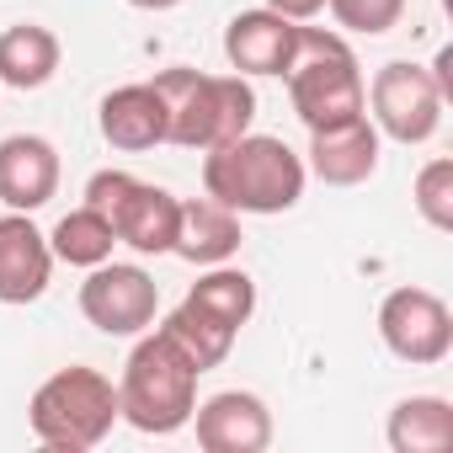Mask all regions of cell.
<instances>
[{"instance_id":"obj_1","label":"cell","mask_w":453,"mask_h":453,"mask_svg":"<svg viewBox=\"0 0 453 453\" xmlns=\"http://www.w3.org/2000/svg\"><path fill=\"white\" fill-rule=\"evenodd\" d=\"M197 379H203V368L176 347V336L165 326H150V331H139V342L123 363L118 416L144 437H171L197 411Z\"/></svg>"},{"instance_id":"obj_2","label":"cell","mask_w":453,"mask_h":453,"mask_svg":"<svg viewBox=\"0 0 453 453\" xmlns=\"http://www.w3.org/2000/svg\"><path fill=\"white\" fill-rule=\"evenodd\" d=\"M304 155L273 134H241L203 155V192L235 213H288L304 197Z\"/></svg>"},{"instance_id":"obj_3","label":"cell","mask_w":453,"mask_h":453,"mask_svg":"<svg viewBox=\"0 0 453 453\" xmlns=\"http://www.w3.org/2000/svg\"><path fill=\"white\" fill-rule=\"evenodd\" d=\"M165 102V144L181 150H219L241 134H251L257 118V91L246 75H203L187 65H171L150 81Z\"/></svg>"},{"instance_id":"obj_4","label":"cell","mask_w":453,"mask_h":453,"mask_svg":"<svg viewBox=\"0 0 453 453\" xmlns=\"http://www.w3.org/2000/svg\"><path fill=\"white\" fill-rule=\"evenodd\" d=\"M283 81H288V102H294V112H299V123L310 134L368 112V81H363L357 54L347 49L342 33L299 22V38H294Z\"/></svg>"},{"instance_id":"obj_5","label":"cell","mask_w":453,"mask_h":453,"mask_svg":"<svg viewBox=\"0 0 453 453\" xmlns=\"http://www.w3.org/2000/svg\"><path fill=\"white\" fill-rule=\"evenodd\" d=\"M27 421H33V437L54 453H86L96 448L123 416H118V384L86 363L75 368H59L49 373L38 389H33V405H27Z\"/></svg>"},{"instance_id":"obj_6","label":"cell","mask_w":453,"mask_h":453,"mask_svg":"<svg viewBox=\"0 0 453 453\" xmlns=\"http://www.w3.org/2000/svg\"><path fill=\"white\" fill-rule=\"evenodd\" d=\"M86 203L112 219L118 246H128V251H139V257H165V251L176 246L181 197H171V192L155 187V181H139V176H128V171H96V176L86 181Z\"/></svg>"},{"instance_id":"obj_7","label":"cell","mask_w":453,"mask_h":453,"mask_svg":"<svg viewBox=\"0 0 453 453\" xmlns=\"http://www.w3.org/2000/svg\"><path fill=\"white\" fill-rule=\"evenodd\" d=\"M442 102H448V91L432 75V65H411V59L384 65L368 86L373 128H379V139H395V144H426L442 123Z\"/></svg>"},{"instance_id":"obj_8","label":"cell","mask_w":453,"mask_h":453,"mask_svg":"<svg viewBox=\"0 0 453 453\" xmlns=\"http://www.w3.org/2000/svg\"><path fill=\"white\" fill-rule=\"evenodd\" d=\"M155 310H160V288L144 267L134 262H96L86 267V283H81V315L102 331V336H139L155 326Z\"/></svg>"},{"instance_id":"obj_9","label":"cell","mask_w":453,"mask_h":453,"mask_svg":"<svg viewBox=\"0 0 453 453\" xmlns=\"http://www.w3.org/2000/svg\"><path fill=\"white\" fill-rule=\"evenodd\" d=\"M379 342L411 368H432L453 352V310L432 288H395L379 304Z\"/></svg>"},{"instance_id":"obj_10","label":"cell","mask_w":453,"mask_h":453,"mask_svg":"<svg viewBox=\"0 0 453 453\" xmlns=\"http://www.w3.org/2000/svg\"><path fill=\"white\" fill-rule=\"evenodd\" d=\"M203 453H262L273 442V411L251 389H219L192 411Z\"/></svg>"},{"instance_id":"obj_11","label":"cell","mask_w":453,"mask_h":453,"mask_svg":"<svg viewBox=\"0 0 453 453\" xmlns=\"http://www.w3.org/2000/svg\"><path fill=\"white\" fill-rule=\"evenodd\" d=\"M54 246L33 224V213H0V304H33L49 294Z\"/></svg>"},{"instance_id":"obj_12","label":"cell","mask_w":453,"mask_h":453,"mask_svg":"<svg viewBox=\"0 0 453 453\" xmlns=\"http://www.w3.org/2000/svg\"><path fill=\"white\" fill-rule=\"evenodd\" d=\"M310 176H320L326 187H363L373 171H379V128L368 112L347 118V123H331V128H315L310 134V160H304Z\"/></svg>"},{"instance_id":"obj_13","label":"cell","mask_w":453,"mask_h":453,"mask_svg":"<svg viewBox=\"0 0 453 453\" xmlns=\"http://www.w3.org/2000/svg\"><path fill=\"white\" fill-rule=\"evenodd\" d=\"M59 192V150L43 134L0 139V203L17 213H38Z\"/></svg>"},{"instance_id":"obj_14","label":"cell","mask_w":453,"mask_h":453,"mask_svg":"<svg viewBox=\"0 0 453 453\" xmlns=\"http://www.w3.org/2000/svg\"><path fill=\"white\" fill-rule=\"evenodd\" d=\"M294 38H299V22L257 6V12L230 17V27H224V59H230L235 75H283Z\"/></svg>"},{"instance_id":"obj_15","label":"cell","mask_w":453,"mask_h":453,"mask_svg":"<svg viewBox=\"0 0 453 453\" xmlns=\"http://www.w3.org/2000/svg\"><path fill=\"white\" fill-rule=\"evenodd\" d=\"M96 128L112 150L123 155H144L155 144H165V102L150 81L139 86H118L102 96V112H96Z\"/></svg>"},{"instance_id":"obj_16","label":"cell","mask_w":453,"mask_h":453,"mask_svg":"<svg viewBox=\"0 0 453 453\" xmlns=\"http://www.w3.org/2000/svg\"><path fill=\"white\" fill-rule=\"evenodd\" d=\"M241 251V213L224 208L213 197H187L176 213V246L171 257L192 262V267H219Z\"/></svg>"},{"instance_id":"obj_17","label":"cell","mask_w":453,"mask_h":453,"mask_svg":"<svg viewBox=\"0 0 453 453\" xmlns=\"http://www.w3.org/2000/svg\"><path fill=\"white\" fill-rule=\"evenodd\" d=\"M59 38L38 22H17L0 33V86H12V91H38L59 75Z\"/></svg>"},{"instance_id":"obj_18","label":"cell","mask_w":453,"mask_h":453,"mask_svg":"<svg viewBox=\"0 0 453 453\" xmlns=\"http://www.w3.org/2000/svg\"><path fill=\"white\" fill-rule=\"evenodd\" d=\"M395 453H448L453 448V405L442 395H405L384 426Z\"/></svg>"},{"instance_id":"obj_19","label":"cell","mask_w":453,"mask_h":453,"mask_svg":"<svg viewBox=\"0 0 453 453\" xmlns=\"http://www.w3.org/2000/svg\"><path fill=\"white\" fill-rule=\"evenodd\" d=\"M187 299H192L197 310H208L213 320H224L230 331H241V326L257 315V278H251L246 267L219 262V267H208V273L187 288Z\"/></svg>"},{"instance_id":"obj_20","label":"cell","mask_w":453,"mask_h":453,"mask_svg":"<svg viewBox=\"0 0 453 453\" xmlns=\"http://www.w3.org/2000/svg\"><path fill=\"white\" fill-rule=\"evenodd\" d=\"M49 246H54V262L96 267V262H107V257H112L118 235H112V219H107V213H96L91 203H81V208H70V213L54 224Z\"/></svg>"},{"instance_id":"obj_21","label":"cell","mask_w":453,"mask_h":453,"mask_svg":"<svg viewBox=\"0 0 453 453\" xmlns=\"http://www.w3.org/2000/svg\"><path fill=\"white\" fill-rule=\"evenodd\" d=\"M160 326L176 336V347H181V352H187L203 373H208V368H219L224 357H230V347H235V336H241V331L224 326V320H213L208 310H197L192 299H181V304H176Z\"/></svg>"},{"instance_id":"obj_22","label":"cell","mask_w":453,"mask_h":453,"mask_svg":"<svg viewBox=\"0 0 453 453\" xmlns=\"http://www.w3.org/2000/svg\"><path fill=\"white\" fill-rule=\"evenodd\" d=\"M416 213L442 235L453 230V160L448 155H432L416 171Z\"/></svg>"},{"instance_id":"obj_23","label":"cell","mask_w":453,"mask_h":453,"mask_svg":"<svg viewBox=\"0 0 453 453\" xmlns=\"http://www.w3.org/2000/svg\"><path fill=\"white\" fill-rule=\"evenodd\" d=\"M326 12L342 33H363V38H379L389 27H400L405 17V0H326Z\"/></svg>"},{"instance_id":"obj_24","label":"cell","mask_w":453,"mask_h":453,"mask_svg":"<svg viewBox=\"0 0 453 453\" xmlns=\"http://www.w3.org/2000/svg\"><path fill=\"white\" fill-rule=\"evenodd\" d=\"M267 12H278V17H288V22H310V17L326 12V0H267Z\"/></svg>"},{"instance_id":"obj_25","label":"cell","mask_w":453,"mask_h":453,"mask_svg":"<svg viewBox=\"0 0 453 453\" xmlns=\"http://www.w3.org/2000/svg\"><path fill=\"white\" fill-rule=\"evenodd\" d=\"M128 6H139V12H171V6H181V0H128Z\"/></svg>"}]
</instances>
